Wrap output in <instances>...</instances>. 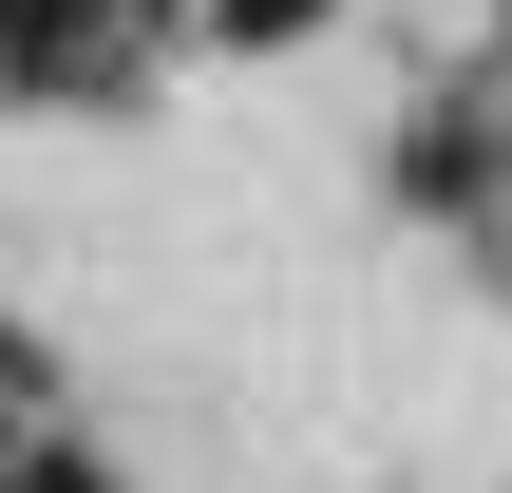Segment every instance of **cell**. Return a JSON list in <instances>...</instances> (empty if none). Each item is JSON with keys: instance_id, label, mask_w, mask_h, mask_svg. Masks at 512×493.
I'll list each match as a JSON object with an SVG mask.
<instances>
[{"instance_id": "cell-1", "label": "cell", "mask_w": 512, "mask_h": 493, "mask_svg": "<svg viewBox=\"0 0 512 493\" xmlns=\"http://www.w3.org/2000/svg\"><path fill=\"white\" fill-rule=\"evenodd\" d=\"M0 19H19V38H38V57H57V38H76V0H0Z\"/></svg>"}, {"instance_id": "cell-2", "label": "cell", "mask_w": 512, "mask_h": 493, "mask_svg": "<svg viewBox=\"0 0 512 493\" xmlns=\"http://www.w3.org/2000/svg\"><path fill=\"white\" fill-rule=\"evenodd\" d=\"M228 19H247V38H285V19H304V0H228Z\"/></svg>"}]
</instances>
